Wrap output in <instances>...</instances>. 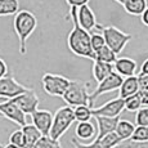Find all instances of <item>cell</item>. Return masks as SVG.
Segmentation results:
<instances>
[{"instance_id": "cell-1", "label": "cell", "mask_w": 148, "mask_h": 148, "mask_svg": "<svg viewBox=\"0 0 148 148\" xmlns=\"http://www.w3.org/2000/svg\"><path fill=\"white\" fill-rule=\"evenodd\" d=\"M77 8H71L70 9V17L72 21L73 26L71 32L68 34L67 38V45L68 49L71 50L75 56L82 57V58H88L92 59L94 62L95 59V52L92 48V35L90 32L85 31L80 25H79V19H77Z\"/></svg>"}, {"instance_id": "cell-2", "label": "cell", "mask_w": 148, "mask_h": 148, "mask_svg": "<svg viewBox=\"0 0 148 148\" xmlns=\"http://www.w3.org/2000/svg\"><path fill=\"white\" fill-rule=\"evenodd\" d=\"M38 27V18L30 10L21 9L13 18V28L18 38V52L21 56L27 53V40Z\"/></svg>"}, {"instance_id": "cell-3", "label": "cell", "mask_w": 148, "mask_h": 148, "mask_svg": "<svg viewBox=\"0 0 148 148\" xmlns=\"http://www.w3.org/2000/svg\"><path fill=\"white\" fill-rule=\"evenodd\" d=\"M63 101L70 107L79 106H90V93H89V82H84L81 80H71L67 92L62 97Z\"/></svg>"}, {"instance_id": "cell-4", "label": "cell", "mask_w": 148, "mask_h": 148, "mask_svg": "<svg viewBox=\"0 0 148 148\" xmlns=\"http://www.w3.org/2000/svg\"><path fill=\"white\" fill-rule=\"evenodd\" d=\"M75 121H76L75 112H73L72 107L63 106L58 108L57 112L54 113L53 125H52V130H50L49 136L54 139V140H59Z\"/></svg>"}, {"instance_id": "cell-5", "label": "cell", "mask_w": 148, "mask_h": 148, "mask_svg": "<svg viewBox=\"0 0 148 148\" xmlns=\"http://www.w3.org/2000/svg\"><path fill=\"white\" fill-rule=\"evenodd\" d=\"M95 28L101 30L102 35H103L104 40H106V45L116 54H120L125 49L127 42L132 40V38H133L130 34L124 32V31L119 30L115 26L104 27V26H101V25H97Z\"/></svg>"}, {"instance_id": "cell-6", "label": "cell", "mask_w": 148, "mask_h": 148, "mask_svg": "<svg viewBox=\"0 0 148 148\" xmlns=\"http://www.w3.org/2000/svg\"><path fill=\"white\" fill-rule=\"evenodd\" d=\"M70 81L67 77L57 73H45L41 77L42 89L47 94L52 97H63L70 86Z\"/></svg>"}, {"instance_id": "cell-7", "label": "cell", "mask_w": 148, "mask_h": 148, "mask_svg": "<svg viewBox=\"0 0 148 148\" xmlns=\"http://www.w3.org/2000/svg\"><path fill=\"white\" fill-rule=\"evenodd\" d=\"M122 82H124V77L119 75L117 72H115V71L107 79H104L103 81L99 82L98 86L90 93V106H92V108H93V104H94V101L99 95L115 92V90H120Z\"/></svg>"}, {"instance_id": "cell-8", "label": "cell", "mask_w": 148, "mask_h": 148, "mask_svg": "<svg viewBox=\"0 0 148 148\" xmlns=\"http://www.w3.org/2000/svg\"><path fill=\"white\" fill-rule=\"evenodd\" d=\"M28 89L27 86L19 84L12 75H7L0 80V98H8V99H14L18 95L27 93Z\"/></svg>"}, {"instance_id": "cell-9", "label": "cell", "mask_w": 148, "mask_h": 148, "mask_svg": "<svg viewBox=\"0 0 148 148\" xmlns=\"http://www.w3.org/2000/svg\"><path fill=\"white\" fill-rule=\"evenodd\" d=\"M0 113L3 117L8 119L14 124L19 125L21 127L26 126L27 120H26V115L21 111V108L14 103L13 99L5 102H0Z\"/></svg>"}, {"instance_id": "cell-10", "label": "cell", "mask_w": 148, "mask_h": 148, "mask_svg": "<svg viewBox=\"0 0 148 148\" xmlns=\"http://www.w3.org/2000/svg\"><path fill=\"white\" fill-rule=\"evenodd\" d=\"M122 111H125V99L113 98L106 102L103 106L93 108V116H103V117H120Z\"/></svg>"}, {"instance_id": "cell-11", "label": "cell", "mask_w": 148, "mask_h": 148, "mask_svg": "<svg viewBox=\"0 0 148 148\" xmlns=\"http://www.w3.org/2000/svg\"><path fill=\"white\" fill-rule=\"evenodd\" d=\"M54 115L48 110H38L31 115L32 125L42 134V136H49L52 130Z\"/></svg>"}, {"instance_id": "cell-12", "label": "cell", "mask_w": 148, "mask_h": 148, "mask_svg": "<svg viewBox=\"0 0 148 148\" xmlns=\"http://www.w3.org/2000/svg\"><path fill=\"white\" fill-rule=\"evenodd\" d=\"M13 101L17 106L21 108V111L25 115H32L34 112H36L38 107H39V103H40V99H39V97L36 95V93L34 92L32 89L28 90L25 94L18 95L17 98H14Z\"/></svg>"}, {"instance_id": "cell-13", "label": "cell", "mask_w": 148, "mask_h": 148, "mask_svg": "<svg viewBox=\"0 0 148 148\" xmlns=\"http://www.w3.org/2000/svg\"><path fill=\"white\" fill-rule=\"evenodd\" d=\"M97 124H98V135L95 140H101L103 136H106L110 133L116 132L120 117H103V116H94Z\"/></svg>"}, {"instance_id": "cell-14", "label": "cell", "mask_w": 148, "mask_h": 148, "mask_svg": "<svg viewBox=\"0 0 148 148\" xmlns=\"http://www.w3.org/2000/svg\"><path fill=\"white\" fill-rule=\"evenodd\" d=\"M77 19H79V25H80L85 31H88V32L93 31L97 27V25H98L97 23L95 14L89 5H84V7L79 8Z\"/></svg>"}, {"instance_id": "cell-15", "label": "cell", "mask_w": 148, "mask_h": 148, "mask_svg": "<svg viewBox=\"0 0 148 148\" xmlns=\"http://www.w3.org/2000/svg\"><path fill=\"white\" fill-rule=\"evenodd\" d=\"M113 68H115V72H117L122 77H132V76H135L136 62L132 58L122 57V58H117V61L113 63Z\"/></svg>"}, {"instance_id": "cell-16", "label": "cell", "mask_w": 148, "mask_h": 148, "mask_svg": "<svg viewBox=\"0 0 148 148\" xmlns=\"http://www.w3.org/2000/svg\"><path fill=\"white\" fill-rule=\"evenodd\" d=\"M140 92V85H139L138 76H132V77L124 79L120 90H119V97L122 99H127L129 97H133Z\"/></svg>"}, {"instance_id": "cell-17", "label": "cell", "mask_w": 148, "mask_h": 148, "mask_svg": "<svg viewBox=\"0 0 148 148\" xmlns=\"http://www.w3.org/2000/svg\"><path fill=\"white\" fill-rule=\"evenodd\" d=\"M75 134L79 140H93L94 142L98 133H97V130H95L94 124H92L90 121H86V122H79V124L76 125Z\"/></svg>"}, {"instance_id": "cell-18", "label": "cell", "mask_w": 148, "mask_h": 148, "mask_svg": "<svg viewBox=\"0 0 148 148\" xmlns=\"http://www.w3.org/2000/svg\"><path fill=\"white\" fill-rule=\"evenodd\" d=\"M22 132L25 135V147L23 148H34L35 144L41 139L42 134L32 124H27L22 127Z\"/></svg>"}, {"instance_id": "cell-19", "label": "cell", "mask_w": 148, "mask_h": 148, "mask_svg": "<svg viewBox=\"0 0 148 148\" xmlns=\"http://www.w3.org/2000/svg\"><path fill=\"white\" fill-rule=\"evenodd\" d=\"M115 71L113 68V64H110V63H103V62H93V76H94L95 81L101 82L103 81L104 79H107L111 73Z\"/></svg>"}, {"instance_id": "cell-20", "label": "cell", "mask_w": 148, "mask_h": 148, "mask_svg": "<svg viewBox=\"0 0 148 148\" xmlns=\"http://www.w3.org/2000/svg\"><path fill=\"white\" fill-rule=\"evenodd\" d=\"M125 12L132 16H142L147 9L148 4L147 0H125V4L122 5Z\"/></svg>"}, {"instance_id": "cell-21", "label": "cell", "mask_w": 148, "mask_h": 148, "mask_svg": "<svg viewBox=\"0 0 148 148\" xmlns=\"http://www.w3.org/2000/svg\"><path fill=\"white\" fill-rule=\"evenodd\" d=\"M135 125L133 122L127 121V120H120L117 124V127H116V133L124 140H127V139H132L133 134L135 132Z\"/></svg>"}, {"instance_id": "cell-22", "label": "cell", "mask_w": 148, "mask_h": 148, "mask_svg": "<svg viewBox=\"0 0 148 148\" xmlns=\"http://www.w3.org/2000/svg\"><path fill=\"white\" fill-rule=\"evenodd\" d=\"M19 12L18 0H0V17L16 16Z\"/></svg>"}, {"instance_id": "cell-23", "label": "cell", "mask_w": 148, "mask_h": 148, "mask_svg": "<svg viewBox=\"0 0 148 148\" xmlns=\"http://www.w3.org/2000/svg\"><path fill=\"white\" fill-rule=\"evenodd\" d=\"M98 61V62H103V63H110V64H113L116 61H117V54L115 52L110 49L107 47H103L101 50L95 52V59L94 62Z\"/></svg>"}, {"instance_id": "cell-24", "label": "cell", "mask_w": 148, "mask_h": 148, "mask_svg": "<svg viewBox=\"0 0 148 148\" xmlns=\"http://www.w3.org/2000/svg\"><path fill=\"white\" fill-rule=\"evenodd\" d=\"M143 98H142L140 92L138 94L129 97L127 99H125V110L129 112H138L140 108H143Z\"/></svg>"}, {"instance_id": "cell-25", "label": "cell", "mask_w": 148, "mask_h": 148, "mask_svg": "<svg viewBox=\"0 0 148 148\" xmlns=\"http://www.w3.org/2000/svg\"><path fill=\"white\" fill-rule=\"evenodd\" d=\"M73 112H75V119L77 122H86V121H90L92 117H94L93 116V108L89 106L75 107Z\"/></svg>"}, {"instance_id": "cell-26", "label": "cell", "mask_w": 148, "mask_h": 148, "mask_svg": "<svg viewBox=\"0 0 148 148\" xmlns=\"http://www.w3.org/2000/svg\"><path fill=\"white\" fill-rule=\"evenodd\" d=\"M97 142H99V144L103 148H116L120 143H122V139L117 135V133L113 132L107 134L106 136H103L101 140H97Z\"/></svg>"}, {"instance_id": "cell-27", "label": "cell", "mask_w": 148, "mask_h": 148, "mask_svg": "<svg viewBox=\"0 0 148 148\" xmlns=\"http://www.w3.org/2000/svg\"><path fill=\"white\" fill-rule=\"evenodd\" d=\"M132 140L148 143V126H136L134 134L132 136Z\"/></svg>"}, {"instance_id": "cell-28", "label": "cell", "mask_w": 148, "mask_h": 148, "mask_svg": "<svg viewBox=\"0 0 148 148\" xmlns=\"http://www.w3.org/2000/svg\"><path fill=\"white\" fill-rule=\"evenodd\" d=\"M34 148H62L59 140H54L50 136H41Z\"/></svg>"}, {"instance_id": "cell-29", "label": "cell", "mask_w": 148, "mask_h": 148, "mask_svg": "<svg viewBox=\"0 0 148 148\" xmlns=\"http://www.w3.org/2000/svg\"><path fill=\"white\" fill-rule=\"evenodd\" d=\"M9 143L10 144H14V146H17V147H19V148H23L25 147V135H23V132H22V129L14 130L12 134H10V136H9Z\"/></svg>"}, {"instance_id": "cell-30", "label": "cell", "mask_w": 148, "mask_h": 148, "mask_svg": "<svg viewBox=\"0 0 148 148\" xmlns=\"http://www.w3.org/2000/svg\"><path fill=\"white\" fill-rule=\"evenodd\" d=\"M92 35V39H90V41H92V48L94 52H98V50H101L103 47H106V40H104L103 35L98 32H93L90 34Z\"/></svg>"}, {"instance_id": "cell-31", "label": "cell", "mask_w": 148, "mask_h": 148, "mask_svg": "<svg viewBox=\"0 0 148 148\" xmlns=\"http://www.w3.org/2000/svg\"><path fill=\"white\" fill-rule=\"evenodd\" d=\"M136 126H148V107H143L135 113Z\"/></svg>"}, {"instance_id": "cell-32", "label": "cell", "mask_w": 148, "mask_h": 148, "mask_svg": "<svg viewBox=\"0 0 148 148\" xmlns=\"http://www.w3.org/2000/svg\"><path fill=\"white\" fill-rule=\"evenodd\" d=\"M116 148H148V143H140V142H134L132 139L124 140Z\"/></svg>"}, {"instance_id": "cell-33", "label": "cell", "mask_w": 148, "mask_h": 148, "mask_svg": "<svg viewBox=\"0 0 148 148\" xmlns=\"http://www.w3.org/2000/svg\"><path fill=\"white\" fill-rule=\"evenodd\" d=\"M71 143H72V146L75 148H103L101 144H99V142H97V140L92 142V143H89V144H84V143H81L76 136L71 139Z\"/></svg>"}, {"instance_id": "cell-34", "label": "cell", "mask_w": 148, "mask_h": 148, "mask_svg": "<svg viewBox=\"0 0 148 148\" xmlns=\"http://www.w3.org/2000/svg\"><path fill=\"white\" fill-rule=\"evenodd\" d=\"M90 0H66V3L68 4V7L70 8H81L84 7V5H88V3H89Z\"/></svg>"}, {"instance_id": "cell-35", "label": "cell", "mask_w": 148, "mask_h": 148, "mask_svg": "<svg viewBox=\"0 0 148 148\" xmlns=\"http://www.w3.org/2000/svg\"><path fill=\"white\" fill-rule=\"evenodd\" d=\"M8 75V66L4 62V59L0 58V80Z\"/></svg>"}, {"instance_id": "cell-36", "label": "cell", "mask_w": 148, "mask_h": 148, "mask_svg": "<svg viewBox=\"0 0 148 148\" xmlns=\"http://www.w3.org/2000/svg\"><path fill=\"white\" fill-rule=\"evenodd\" d=\"M138 76H148V58L142 63L140 72H139Z\"/></svg>"}, {"instance_id": "cell-37", "label": "cell", "mask_w": 148, "mask_h": 148, "mask_svg": "<svg viewBox=\"0 0 148 148\" xmlns=\"http://www.w3.org/2000/svg\"><path fill=\"white\" fill-rule=\"evenodd\" d=\"M140 21H142V23H143L144 26L148 27V7H147V9L143 12V14L140 16Z\"/></svg>"}, {"instance_id": "cell-38", "label": "cell", "mask_w": 148, "mask_h": 148, "mask_svg": "<svg viewBox=\"0 0 148 148\" xmlns=\"http://www.w3.org/2000/svg\"><path fill=\"white\" fill-rule=\"evenodd\" d=\"M4 148H19V147L14 146V144H10V143H8L7 146H4Z\"/></svg>"}, {"instance_id": "cell-39", "label": "cell", "mask_w": 148, "mask_h": 148, "mask_svg": "<svg viewBox=\"0 0 148 148\" xmlns=\"http://www.w3.org/2000/svg\"><path fill=\"white\" fill-rule=\"evenodd\" d=\"M116 3H119V4H121V5H124L125 4V0H115Z\"/></svg>"}, {"instance_id": "cell-40", "label": "cell", "mask_w": 148, "mask_h": 148, "mask_svg": "<svg viewBox=\"0 0 148 148\" xmlns=\"http://www.w3.org/2000/svg\"><path fill=\"white\" fill-rule=\"evenodd\" d=\"M0 148H4V147H3V146H1V144H0Z\"/></svg>"}, {"instance_id": "cell-41", "label": "cell", "mask_w": 148, "mask_h": 148, "mask_svg": "<svg viewBox=\"0 0 148 148\" xmlns=\"http://www.w3.org/2000/svg\"><path fill=\"white\" fill-rule=\"evenodd\" d=\"M0 116H1V113H0Z\"/></svg>"}]
</instances>
